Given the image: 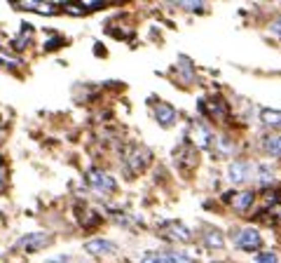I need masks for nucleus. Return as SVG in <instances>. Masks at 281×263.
<instances>
[{
  "instance_id": "nucleus-13",
  "label": "nucleus",
  "mask_w": 281,
  "mask_h": 263,
  "mask_svg": "<svg viewBox=\"0 0 281 263\" xmlns=\"http://www.w3.org/2000/svg\"><path fill=\"white\" fill-rule=\"evenodd\" d=\"M19 7L24 10H33V12H40V14H56L59 7L54 3H40V0H26V3H19Z\"/></svg>"
},
{
  "instance_id": "nucleus-24",
  "label": "nucleus",
  "mask_w": 281,
  "mask_h": 263,
  "mask_svg": "<svg viewBox=\"0 0 281 263\" xmlns=\"http://www.w3.org/2000/svg\"><path fill=\"white\" fill-rule=\"evenodd\" d=\"M269 33H272L274 38H279V40H281V17H276L274 21L269 24Z\"/></svg>"
},
{
  "instance_id": "nucleus-18",
  "label": "nucleus",
  "mask_w": 281,
  "mask_h": 263,
  "mask_svg": "<svg viewBox=\"0 0 281 263\" xmlns=\"http://www.w3.org/2000/svg\"><path fill=\"white\" fill-rule=\"evenodd\" d=\"M176 68L181 71V73H183L185 82H192V80H195V68H192V62H190L188 56H178Z\"/></svg>"
},
{
  "instance_id": "nucleus-12",
  "label": "nucleus",
  "mask_w": 281,
  "mask_h": 263,
  "mask_svg": "<svg viewBox=\"0 0 281 263\" xmlns=\"http://www.w3.org/2000/svg\"><path fill=\"white\" fill-rule=\"evenodd\" d=\"M204 247H208V249H223L225 247V235L218 228H206L204 230Z\"/></svg>"
},
{
  "instance_id": "nucleus-8",
  "label": "nucleus",
  "mask_w": 281,
  "mask_h": 263,
  "mask_svg": "<svg viewBox=\"0 0 281 263\" xmlns=\"http://www.w3.org/2000/svg\"><path fill=\"white\" fill-rule=\"evenodd\" d=\"M162 230H164L166 238L178 240V242H190L192 240V230L185 223H181V221H166Z\"/></svg>"
},
{
  "instance_id": "nucleus-16",
  "label": "nucleus",
  "mask_w": 281,
  "mask_h": 263,
  "mask_svg": "<svg viewBox=\"0 0 281 263\" xmlns=\"http://www.w3.org/2000/svg\"><path fill=\"white\" fill-rule=\"evenodd\" d=\"M162 261L164 263H192V258H190L185 251L166 249V251H162Z\"/></svg>"
},
{
  "instance_id": "nucleus-28",
  "label": "nucleus",
  "mask_w": 281,
  "mask_h": 263,
  "mask_svg": "<svg viewBox=\"0 0 281 263\" xmlns=\"http://www.w3.org/2000/svg\"><path fill=\"white\" fill-rule=\"evenodd\" d=\"M0 181H3V171H0Z\"/></svg>"
},
{
  "instance_id": "nucleus-20",
  "label": "nucleus",
  "mask_w": 281,
  "mask_h": 263,
  "mask_svg": "<svg viewBox=\"0 0 281 263\" xmlns=\"http://www.w3.org/2000/svg\"><path fill=\"white\" fill-rule=\"evenodd\" d=\"M253 177L260 181V184H267V181H272V177H274V171H272V167L267 165H260L258 167V171H253Z\"/></svg>"
},
{
  "instance_id": "nucleus-15",
  "label": "nucleus",
  "mask_w": 281,
  "mask_h": 263,
  "mask_svg": "<svg viewBox=\"0 0 281 263\" xmlns=\"http://www.w3.org/2000/svg\"><path fill=\"white\" fill-rule=\"evenodd\" d=\"M265 153L269 158H281V134H269L265 139Z\"/></svg>"
},
{
  "instance_id": "nucleus-3",
  "label": "nucleus",
  "mask_w": 281,
  "mask_h": 263,
  "mask_svg": "<svg viewBox=\"0 0 281 263\" xmlns=\"http://www.w3.org/2000/svg\"><path fill=\"white\" fill-rule=\"evenodd\" d=\"M49 242H52V235L49 232H28V235H24V238L17 242L19 249H24V251H40L43 247H47Z\"/></svg>"
},
{
  "instance_id": "nucleus-6",
  "label": "nucleus",
  "mask_w": 281,
  "mask_h": 263,
  "mask_svg": "<svg viewBox=\"0 0 281 263\" xmlns=\"http://www.w3.org/2000/svg\"><path fill=\"white\" fill-rule=\"evenodd\" d=\"M153 160V153L143 146H136L131 153H127V167L131 171H143Z\"/></svg>"
},
{
  "instance_id": "nucleus-23",
  "label": "nucleus",
  "mask_w": 281,
  "mask_h": 263,
  "mask_svg": "<svg viewBox=\"0 0 281 263\" xmlns=\"http://www.w3.org/2000/svg\"><path fill=\"white\" fill-rule=\"evenodd\" d=\"M181 7H183V10H188V12H204V3H192V0L181 3Z\"/></svg>"
},
{
  "instance_id": "nucleus-27",
  "label": "nucleus",
  "mask_w": 281,
  "mask_h": 263,
  "mask_svg": "<svg viewBox=\"0 0 281 263\" xmlns=\"http://www.w3.org/2000/svg\"><path fill=\"white\" fill-rule=\"evenodd\" d=\"M47 263H71V256H54L47 258Z\"/></svg>"
},
{
  "instance_id": "nucleus-17",
  "label": "nucleus",
  "mask_w": 281,
  "mask_h": 263,
  "mask_svg": "<svg viewBox=\"0 0 281 263\" xmlns=\"http://www.w3.org/2000/svg\"><path fill=\"white\" fill-rule=\"evenodd\" d=\"M260 120H263L265 127H281V110L265 108L263 113H260Z\"/></svg>"
},
{
  "instance_id": "nucleus-4",
  "label": "nucleus",
  "mask_w": 281,
  "mask_h": 263,
  "mask_svg": "<svg viewBox=\"0 0 281 263\" xmlns=\"http://www.w3.org/2000/svg\"><path fill=\"white\" fill-rule=\"evenodd\" d=\"M176 162H178V167L185 169V171L195 169L197 162H199V153H197V148L190 146L188 141H185L181 148H176Z\"/></svg>"
},
{
  "instance_id": "nucleus-7",
  "label": "nucleus",
  "mask_w": 281,
  "mask_h": 263,
  "mask_svg": "<svg viewBox=\"0 0 281 263\" xmlns=\"http://www.w3.org/2000/svg\"><path fill=\"white\" fill-rule=\"evenodd\" d=\"M85 251L92 254V256H108V254H115L117 251V245L110 242V240H103V238H96V240H87L85 242Z\"/></svg>"
},
{
  "instance_id": "nucleus-14",
  "label": "nucleus",
  "mask_w": 281,
  "mask_h": 263,
  "mask_svg": "<svg viewBox=\"0 0 281 263\" xmlns=\"http://www.w3.org/2000/svg\"><path fill=\"white\" fill-rule=\"evenodd\" d=\"M214 148H216V153L218 155H223V158H227V155H232L234 153V141L230 139L227 134H218V136H214Z\"/></svg>"
},
{
  "instance_id": "nucleus-11",
  "label": "nucleus",
  "mask_w": 281,
  "mask_h": 263,
  "mask_svg": "<svg viewBox=\"0 0 281 263\" xmlns=\"http://www.w3.org/2000/svg\"><path fill=\"white\" fill-rule=\"evenodd\" d=\"M253 202H256V193L253 190H241V193H237L232 197V209L239 212V214H244V212H249L253 207Z\"/></svg>"
},
{
  "instance_id": "nucleus-25",
  "label": "nucleus",
  "mask_w": 281,
  "mask_h": 263,
  "mask_svg": "<svg viewBox=\"0 0 281 263\" xmlns=\"http://www.w3.org/2000/svg\"><path fill=\"white\" fill-rule=\"evenodd\" d=\"M61 45H66V40H63V38H52L49 43H45V49H47V52H52V49L61 47Z\"/></svg>"
},
{
  "instance_id": "nucleus-2",
  "label": "nucleus",
  "mask_w": 281,
  "mask_h": 263,
  "mask_svg": "<svg viewBox=\"0 0 281 263\" xmlns=\"http://www.w3.org/2000/svg\"><path fill=\"white\" fill-rule=\"evenodd\" d=\"M87 181H89V186L96 190L98 195H113V193L117 190V181L110 177V174L101 171V169H89L87 171Z\"/></svg>"
},
{
  "instance_id": "nucleus-1",
  "label": "nucleus",
  "mask_w": 281,
  "mask_h": 263,
  "mask_svg": "<svg viewBox=\"0 0 281 263\" xmlns=\"http://www.w3.org/2000/svg\"><path fill=\"white\" fill-rule=\"evenodd\" d=\"M232 240L241 251H258L263 247V238H260L258 228H239V230H232Z\"/></svg>"
},
{
  "instance_id": "nucleus-10",
  "label": "nucleus",
  "mask_w": 281,
  "mask_h": 263,
  "mask_svg": "<svg viewBox=\"0 0 281 263\" xmlns=\"http://www.w3.org/2000/svg\"><path fill=\"white\" fill-rule=\"evenodd\" d=\"M155 120H157L162 127H171L173 123L178 120V113L173 106L164 104V101H159L157 106H155Z\"/></svg>"
},
{
  "instance_id": "nucleus-5",
  "label": "nucleus",
  "mask_w": 281,
  "mask_h": 263,
  "mask_svg": "<svg viewBox=\"0 0 281 263\" xmlns=\"http://www.w3.org/2000/svg\"><path fill=\"white\" fill-rule=\"evenodd\" d=\"M251 177H253V167H251V162H246V160H234L232 165H230V171H227V179H230L234 186L246 184Z\"/></svg>"
},
{
  "instance_id": "nucleus-21",
  "label": "nucleus",
  "mask_w": 281,
  "mask_h": 263,
  "mask_svg": "<svg viewBox=\"0 0 281 263\" xmlns=\"http://www.w3.org/2000/svg\"><path fill=\"white\" fill-rule=\"evenodd\" d=\"M256 263H279V256L274 251H260L256 256Z\"/></svg>"
},
{
  "instance_id": "nucleus-26",
  "label": "nucleus",
  "mask_w": 281,
  "mask_h": 263,
  "mask_svg": "<svg viewBox=\"0 0 281 263\" xmlns=\"http://www.w3.org/2000/svg\"><path fill=\"white\" fill-rule=\"evenodd\" d=\"M28 43H31V40H26V38H21V36H19V38H14V43H12V45H14L17 49H24Z\"/></svg>"
},
{
  "instance_id": "nucleus-22",
  "label": "nucleus",
  "mask_w": 281,
  "mask_h": 263,
  "mask_svg": "<svg viewBox=\"0 0 281 263\" xmlns=\"http://www.w3.org/2000/svg\"><path fill=\"white\" fill-rule=\"evenodd\" d=\"M138 263H164V261H162V254H157V251H148V254L140 256Z\"/></svg>"
},
{
  "instance_id": "nucleus-9",
  "label": "nucleus",
  "mask_w": 281,
  "mask_h": 263,
  "mask_svg": "<svg viewBox=\"0 0 281 263\" xmlns=\"http://www.w3.org/2000/svg\"><path fill=\"white\" fill-rule=\"evenodd\" d=\"M192 132H195V148H199V151H208V148H214V136L211 134V129L206 127L204 123H195L192 125Z\"/></svg>"
},
{
  "instance_id": "nucleus-19",
  "label": "nucleus",
  "mask_w": 281,
  "mask_h": 263,
  "mask_svg": "<svg viewBox=\"0 0 281 263\" xmlns=\"http://www.w3.org/2000/svg\"><path fill=\"white\" fill-rule=\"evenodd\" d=\"M211 113H216L220 118H227L230 115V108H227V104L220 97H211Z\"/></svg>"
}]
</instances>
